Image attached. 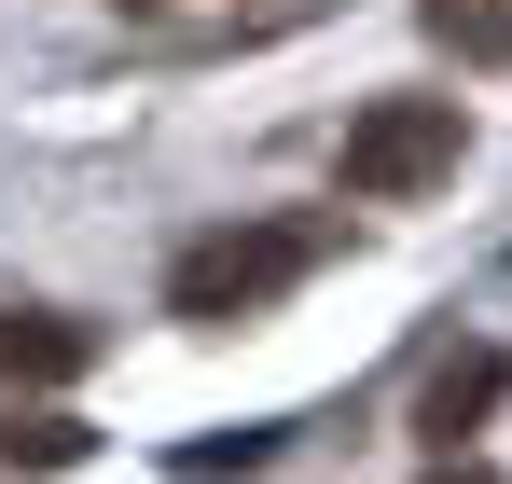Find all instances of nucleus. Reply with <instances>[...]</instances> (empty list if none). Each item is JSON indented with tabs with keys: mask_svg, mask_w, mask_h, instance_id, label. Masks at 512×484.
<instances>
[{
	"mask_svg": "<svg viewBox=\"0 0 512 484\" xmlns=\"http://www.w3.org/2000/svg\"><path fill=\"white\" fill-rule=\"evenodd\" d=\"M305 263H319V222H222V236H194L167 263V319H250Z\"/></svg>",
	"mask_w": 512,
	"mask_h": 484,
	"instance_id": "nucleus-1",
	"label": "nucleus"
},
{
	"mask_svg": "<svg viewBox=\"0 0 512 484\" xmlns=\"http://www.w3.org/2000/svg\"><path fill=\"white\" fill-rule=\"evenodd\" d=\"M457 153H471L457 97H374V111L346 125V194H360V208H402L429 180H457Z\"/></svg>",
	"mask_w": 512,
	"mask_h": 484,
	"instance_id": "nucleus-2",
	"label": "nucleus"
},
{
	"mask_svg": "<svg viewBox=\"0 0 512 484\" xmlns=\"http://www.w3.org/2000/svg\"><path fill=\"white\" fill-rule=\"evenodd\" d=\"M97 374V319H56V305H0V402H56Z\"/></svg>",
	"mask_w": 512,
	"mask_h": 484,
	"instance_id": "nucleus-3",
	"label": "nucleus"
},
{
	"mask_svg": "<svg viewBox=\"0 0 512 484\" xmlns=\"http://www.w3.org/2000/svg\"><path fill=\"white\" fill-rule=\"evenodd\" d=\"M499 388H512V360H499V346H443V360H429V388H416V429L457 457V443L499 415Z\"/></svg>",
	"mask_w": 512,
	"mask_h": 484,
	"instance_id": "nucleus-4",
	"label": "nucleus"
},
{
	"mask_svg": "<svg viewBox=\"0 0 512 484\" xmlns=\"http://www.w3.org/2000/svg\"><path fill=\"white\" fill-rule=\"evenodd\" d=\"M84 415H56V402H0V471H28V484H56V471H84Z\"/></svg>",
	"mask_w": 512,
	"mask_h": 484,
	"instance_id": "nucleus-5",
	"label": "nucleus"
},
{
	"mask_svg": "<svg viewBox=\"0 0 512 484\" xmlns=\"http://www.w3.org/2000/svg\"><path fill=\"white\" fill-rule=\"evenodd\" d=\"M416 28L457 70H512V0H416Z\"/></svg>",
	"mask_w": 512,
	"mask_h": 484,
	"instance_id": "nucleus-6",
	"label": "nucleus"
},
{
	"mask_svg": "<svg viewBox=\"0 0 512 484\" xmlns=\"http://www.w3.org/2000/svg\"><path fill=\"white\" fill-rule=\"evenodd\" d=\"M443 484H485V471H443Z\"/></svg>",
	"mask_w": 512,
	"mask_h": 484,
	"instance_id": "nucleus-7",
	"label": "nucleus"
}]
</instances>
